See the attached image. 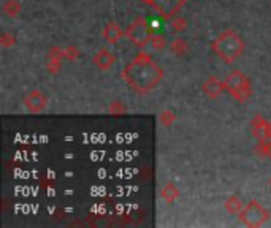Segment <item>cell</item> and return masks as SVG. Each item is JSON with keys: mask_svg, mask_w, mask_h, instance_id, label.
I'll use <instances>...</instances> for the list:
<instances>
[{"mask_svg": "<svg viewBox=\"0 0 271 228\" xmlns=\"http://www.w3.org/2000/svg\"><path fill=\"white\" fill-rule=\"evenodd\" d=\"M252 135H254L258 141L262 140H271V121H267L262 114H255L251 121Z\"/></svg>", "mask_w": 271, "mask_h": 228, "instance_id": "8", "label": "cell"}, {"mask_svg": "<svg viewBox=\"0 0 271 228\" xmlns=\"http://www.w3.org/2000/svg\"><path fill=\"white\" fill-rule=\"evenodd\" d=\"M24 105H26V108L30 113L37 114V113H41V111L46 110L48 97L41 91H37V89H35V91H30L26 95V98H24Z\"/></svg>", "mask_w": 271, "mask_h": 228, "instance_id": "7", "label": "cell"}, {"mask_svg": "<svg viewBox=\"0 0 271 228\" xmlns=\"http://www.w3.org/2000/svg\"><path fill=\"white\" fill-rule=\"evenodd\" d=\"M176 121V114H174L171 110H165L160 113V122L165 125V127H170L173 125V122Z\"/></svg>", "mask_w": 271, "mask_h": 228, "instance_id": "21", "label": "cell"}, {"mask_svg": "<svg viewBox=\"0 0 271 228\" xmlns=\"http://www.w3.org/2000/svg\"><path fill=\"white\" fill-rule=\"evenodd\" d=\"M78 57H80V49H78L76 46L70 45V46L65 48V59H67V61L75 62Z\"/></svg>", "mask_w": 271, "mask_h": 228, "instance_id": "24", "label": "cell"}, {"mask_svg": "<svg viewBox=\"0 0 271 228\" xmlns=\"http://www.w3.org/2000/svg\"><path fill=\"white\" fill-rule=\"evenodd\" d=\"M125 111H127V108H125L122 101H119V100L111 101L110 108H108V113L114 114V116H120V114H124Z\"/></svg>", "mask_w": 271, "mask_h": 228, "instance_id": "20", "label": "cell"}, {"mask_svg": "<svg viewBox=\"0 0 271 228\" xmlns=\"http://www.w3.org/2000/svg\"><path fill=\"white\" fill-rule=\"evenodd\" d=\"M125 35V32L120 29V26L118 22H108L103 27V32H102V37L106 41L108 45H116L119 43V40Z\"/></svg>", "mask_w": 271, "mask_h": 228, "instance_id": "11", "label": "cell"}, {"mask_svg": "<svg viewBox=\"0 0 271 228\" xmlns=\"http://www.w3.org/2000/svg\"><path fill=\"white\" fill-rule=\"evenodd\" d=\"M254 151H255V154L258 155V157L271 160V140H262V141H258Z\"/></svg>", "mask_w": 271, "mask_h": 228, "instance_id": "16", "label": "cell"}, {"mask_svg": "<svg viewBox=\"0 0 271 228\" xmlns=\"http://www.w3.org/2000/svg\"><path fill=\"white\" fill-rule=\"evenodd\" d=\"M238 217L246 227L257 228V227H262L270 219V211L265 209L257 200H251L248 205H244V208L241 209Z\"/></svg>", "mask_w": 271, "mask_h": 228, "instance_id": "5", "label": "cell"}, {"mask_svg": "<svg viewBox=\"0 0 271 228\" xmlns=\"http://www.w3.org/2000/svg\"><path fill=\"white\" fill-rule=\"evenodd\" d=\"M152 31L154 27H151L143 16H136L125 31V38L136 48H144L149 45V40L154 35Z\"/></svg>", "mask_w": 271, "mask_h": 228, "instance_id": "4", "label": "cell"}, {"mask_svg": "<svg viewBox=\"0 0 271 228\" xmlns=\"http://www.w3.org/2000/svg\"><path fill=\"white\" fill-rule=\"evenodd\" d=\"M168 49H170V52L173 54V56L183 57L189 51V43L184 38H174L171 43L168 45Z\"/></svg>", "mask_w": 271, "mask_h": 228, "instance_id": "12", "label": "cell"}, {"mask_svg": "<svg viewBox=\"0 0 271 228\" xmlns=\"http://www.w3.org/2000/svg\"><path fill=\"white\" fill-rule=\"evenodd\" d=\"M187 0H155L154 10L160 15L164 21H170L173 16L178 15V11L186 5Z\"/></svg>", "mask_w": 271, "mask_h": 228, "instance_id": "6", "label": "cell"}, {"mask_svg": "<svg viewBox=\"0 0 271 228\" xmlns=\"http://www.w3.org/2000/svg\"><path fill=\"white\" fill-rule=\"evenodd\" d=\"M62 68V59H48L46 62V70L50 71L51 75H56Z\"/></svg>", "mask_w": 271, "mask_h": 228, "instance_id": "19", "label": "cell"}, {"mask_svg": "<svg viewBox=\"0 0 271 228\" xmlns=\"http://www.w3.org/2000/svg\"><path fill=\"white\" fill-rule=\"evenodd\" d=\"M179 195H181V194H179V189H178L173 182L165 184L164 189H162V198H164V200H165L167 203H170V205L178 200Z\"/></svg>", "mask_w": 271, "mask_h": 228, "instance_id": "13", "label": "cell"}, {"mask_svg": "<svg viewBox=\"0 0 271 228\" xmlns=\"http://www.w3.org/2000/svg\"><path fill=\"white\" fill-rule=\"evenodd\" d=\"M48 59H65V48H60V46H52L50 48V51H48Z\"/></svg>", "mask_w": 271, "mask_h": 228, "instance_id": "23", "label": "cell"}, {"mask_svg": "<svg viewBox=\"0 0 271 228\" xmlns=\"http://www.w3.org/2000/svg\"><path fill=\"white\" fill-rule=\"evenodd\" d=\"M203 94L211 100H218L222 94L225 92V82L220 81L219 78L209 76L206 81L203 82Z\"/></svg>", "mask_w": 271, "mask_h": 228, "instance_id": "9", "label": "cell"}, {"mask_svg": "<svg viewBox=\"0 0 271 228\" xmlns=\"http://www.w3.org/2000/svg\"><path fill=\"white\" fill-rule=\"evenodd\" d=\"M211 48L225 64H232L244 52V40L233 29H228L218 35Z\"/></svg>", "mask_w": 271, "mask_h": 228, "instance_id": "2", "label": "cell"}, {"mask_svg": "<svg viewBox=\"0 0 271 228\" xmlns=\"http://www.w3.org/2000/svg\"><path fill=\"white\" fill-rule=\"evenodd\" d=\"M170 26H171V31H173V32L181 33V32L187 31L189 22H187V19H186V17L176 15V16H173L171 19H170Z\"/></svg>", "mask_w": 271, "mask_h": 228, "instance_id": "17", "label": "cell"}, {"mask_svg": "<svg viewBox=\"0 0 271 228\" xmlns=\"http://www.w3.org/2000/svg\"><path fill=\"white\" fill-rule=\"evenodd\" d=\"M225 82V91L232 95V97L238 101V103H246L252 97V86L248 75H244L243 71L233 70L232 73H228L224 80Z\"/></svg>", "mask_w": 271, "mask_h": 228, "instance_id": "3", "label": "cell"}, {"mask_svg": "<svg viewBox=\"0 0 271 228\" xmlns=\"http://www.w3.org/2000/svg\"><path fill=\"white\" fill-rule=\"evenodd\" d=\"M270 184H271V179H270Z\"/></svg>", "mask_w": 271, "mask_h": 228, "instance_id": "25", "label": "cell"}, {"mask_svg": "<svg viewBox=\"0 0 271 228\" xmlns=\"http://www.w3.org/2000/svg\"><path fill=\"white\" fill-rule=\"evenodd\" d=\"M92 62L99 70L108 71L114 64H116V56H114L110 49H106V48H102V49H99L97 52H95Z\"/></svg>", "mask_w": 271, "mask_h": 228, "instance_id": "10", "label": "cell"}, {"mask_svg": "<svg viewBox=\"0 0 271 228\" xmlns=\"http://www.w3.org/2000/svg\"><path fill=\"white\" fill-rule=\"evenodd\" d=\"M21 3L17 0H7L3 3V13L8 17H17L21 15Z\"/></svg>", "mask_w": 271, "mask_h": 228, "instance_id": "15", "label": "cell"}, {"mask_svg": "<svg viewBox=\"0 0 271 228\" xmlns=\"http://www.w3.org/2000/svg\"><path fill=\"white\" fill-rule=\"evenodd\" d=\"M122 78L135 94L146 95L160 84L164 70L152 61L148 52H140L134 61L124 67Z\"/></svg>", "mask_w": 271, "mask_h": 228, "instance_id": "1", "label": "cell"}, {"mask_svg": "<svg viewBox=\"0 0 271 228\" xmlns=\"http://www.w3.org/2000/svg\"><path fill=\"white\" fill-rule=\"evenodd\" d=\"M149 45L154 51H164L167 48V40L162 35H152L149 40Z\"/></svg>", "mask_w": 271, "mask_h": 228, "instance_id": "18", "label": "cell"}, {"mask_svg": "<svg viewBox=\"0 0 271 228\" xmlns=\"http://www.w3.org/2000/svg\"><path fill=\"white\" fill-rule=\"evenodd\" d=\"M244 208L243 205V200L238 196V195H232V196H228V200L225 201V209L230 214H239L241 212V209Z\"/></svg>", "mask_w": 271, "mask_h": 228, "instance_id": "14", "label": "cell"}, {"mask_svg": "<svg viewBox=\"0 0 271 228\" xmlns=\"http://www.w3.org/2000/svg\"><path fill=\"white\" fill-rule=\"evenodd\" d=\"M0 45L3 48H13L16 45V37L10 32H3L0 35Z\"/></svg>", "mask_w": 271, "mask_h": 228, "instance_id": "22", "label": "cell"}]
</instances>
